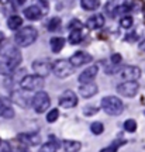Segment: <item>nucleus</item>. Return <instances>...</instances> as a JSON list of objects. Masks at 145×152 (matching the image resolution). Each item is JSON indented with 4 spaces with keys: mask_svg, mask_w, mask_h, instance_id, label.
Listing matches in <instances>:
<instances>
[{
    "mask_svg": "<svg viewBox=\"0 0 145 152\" xmlns=\"http://www.w3.org/2000/svg\"><path fill=\"white\" fill-rule=\"evenodd\" d=\"M21 52L17 47H6L0 52V69L4 75H10L21 64Z\"/></svg>",
    "mask_w": 145,
    "mask_h": 152,
    "instance_id": "f257e3e1",
    "label": "nucleus"
},
{
    "mask_svg": "<svg viewBox=\"0 0 145 152\" xmlns=\"http://www.w3.org/2000/svg\"><path fill=\"white\" fill-rule=\"evenodd\" d=\"M38 38V31L37 28H34L32 26H27V27L18 30L14 35V42L18 47H30L37 41Z\"/></svg>",
    "mask_w": 145,
    "mask_h": 152,
    "instance_id": "f03ea898",
    "label": "nucleus"
},
{
    "mask_svg": "<svg viewBox=\"0 0 145 152\" xmlns=\"http://www.w3.org/2000/svg\"><path fill=\"white\" fill-rule=\"evenodd\" d=\"M100 107L108 115H120L124 111V103L116 96H106L100 102Z\"/></svg>",
    "mask_w": 145,
    "mask_h": 152,
    "instance_id": "7ed1b4c3",
    "label": "nucleus"
},
{
    "mask_svg": "<svg viewBox=\"0 0 145 152\" xmlns=\"http://www.w3.org/2000/svg\"><path fill=\"white\" fill-rule=\"evenodd\" d=\"M24 16L28 20H40L42 16L48 13V3L47 1H37L35 4H31L24 9Z\"/></svg>",
    "mask_w": 145,
    "mask_h": 152,
    "instance_id": "20e7f679",
    "label": "nucleus"
},
{
    "mask_svg": "<svg viewBox=\"0 0 145 152\" xmlns=\"http://www.w3.org/2000/svg\"><path fill=\"white\" fill-rule=\"evenodd\" d=\"M31 106H32V109L35 110V113H38V114L45 113L49 109V106H51V99H49L48 93L42 92V90L37 92L31 97Z\"/></svg>",
    "mask_w": 145,
    "mask_h": 152,
    "instance_id": "39448f33",
    "label": "nucleus"
},
{
    "mask_svg": "<svg viewBox=\"0 0 145 152\" xmlns=\"http://www.w3.org/2000/svg\"><path fill=\"white\" fill-rule=\"evenodd\" d=\"M20 87L26 92H41L40 89L44 87V79L37 75H27L20 80Z\"/></svg>",
    "mask_w": 145,
    "mask_h": 152,
    "instance_id": "423d86ee",
    "label": "nucleus"
},
{
    "mask_svg": "<svg viewBox=\"0 0 145 152\" xmlns=\"http://www.w3.org/2000/svg\"><path fill=\"white\" fill-rule=\"evenodd\" d=\"M54 75L59 79H65L75 72V66L69 62V59H59L54 64Z\"/></svg>",
    "mask_w": 145,
    "mask_h": 152,
    "instance_id": "0eeeda50",
    "label": "nucleus"
},
{
    "mask_svg": "<svg viewBox=\"0 0 145 152\" xmlns=\"http://www.w3.org/2000/svg\"><path fill=\"white\" fill-rule=\"evenodd\" d=\"M32 71L40 77H47V76L54 71V64L49 59H37L32 62Z\"/></svg>",
    "mask_w": 145,
    "mask_h": 152,
    "instance_id": "6e6552de",
    "label": "nucleus"
},
{
    "mask_svg": "<svg viewBox=\"0 0 145 152\" xmlns=\"http://www.w3.org/2000/svg\"><path fill=\"white\" fill-rule=\"evenodd\" d=\"M140 90L138 82H121L117 85V93L123 97H134Z\"/></svg>",
    "mask_w": 145,
    "mask_h": 152,
    "instance_id": "1a4fd4ad",
    "label": "nucleus"
},
{
    "mask_svg": "<svg viewBox=\"0 0 145 152\" xmlns=\"http://www.w3.org/2000/svg\"><path fill=\"white\" fill-rule=\"evenodd\" d=\"M76 104H78V96L72 90H65L59 96V106L64 109H73Z\"/></svg>",
    "mask_w": 145,
    "mask_h": 152,
    "instance_id": "9d476101",
    "label": "nucleus"
},
{
    "mask_svg": "<svg viewBox=\"0 0 145 152\" xmlns=\"http://www.w3.org/2000/svg\"><path fill=\"white\" fill-rule=\"evenodd\" d=\"M120 75L124 79V82H137L141 76V69L138 66L130 65V66H125Z\"/></svg>",
    "mask_w": 145,
    "mask_h": 152,
    "instance_id": "9b49d317",
    "label": "nucleus"
},
{
    "mask_svg": "<svg viewBox=\"0 0 145 152\" xmlns=\"http://www.w3.org/2000/svg\"><path fill=\"white\" fill-rule=\"evenodd\" d=\"M69 62L75 66V68L83 66V65H86V64H89V62H92V55H89L87 52H85V51H78V52H75V54L69 58Z\"/></svg>",
    "mask_w": 145,
    "mask_h": 152,
    "instance_id": "f8f14e48",
    "label": "nucleus"
},
{
    "mask_svg": "<svg viewBox=\"0 0 145 152\" xmlns=\"http://www.w3.org/2000/svg\"><path fill=\"white\" fill-rule=\"evenodd\" d=\"M97 72H99V68L96 65H92L89 68H86L85 71L82 72L79 77H78V82L81 83V85H85V83H92V82L94 80V77H96Z\"/></svg>",
    "mask_w": 145,
    "mask_h": 152,
    "instance_id": "ddd939ff",
    "label": "nucleus"
},
{
    "mask_svg": "<svg viewBox=\"0 0 145 152\" xmlns=\"http://www.w3.org/2000/svg\"><path fill=\"white\" fill-rule=\"evenodd\" d=\"M97 92H99V87H97V85L94 83V82L81 85V87H79V94H81L82 97H85V99L93 97L94 94H97Z\"/></svg>",
    "mask_w": 145,
    "mask_h": 152,
    "instance_id": "4468645a",
    "label": "nucleus"
},
{
    "mask_svg": "<svg viewBox=\"0 0 145 152\" xmlns=\"http://www.w3.org/2000/svg\"><path fill=\"white\" fill-rule=\"evenodd\" d=\"M87 27L90 30H99L104 26V17L102 14H93L92 17L87 18Z\"/></svg>",
    "mask_w": 145,
    "mask_h": 152,
    "instance_id": "2eb2a0df",
    "label": "nucleus"
},
{
    "mask_svg": "<svg viewBox=\"0 0 145 152\" xmlns=\"http://www.w3.org/2000/svg\"><path fill=\"white\" fill-rule=\"evenodd\" d=\"M18 140L23 141L26 145H40L41 144V137L38 134H21L18 135Z\"/></svg>",
    "mask_w": 145,
    "mask_h": 152,
    "instance_id": "dca6fc26",
    "label": "nucleus"
},
{
    "mask_svg": "<svg viewBox=\"0 0 145 152\" xmlns=\"http://www.w3.org/2000/svg\"><path fill=\"white\" fill-rule=\"evenodd\" d=\"M49 45H51V51L54 54H58L62 51V48L65 47V38L62 37H52L51 41H49Z\"/></svg>",
    "mask_w": 145,
    "mask_h": 152,
    "instance_id": "f3484780",
    "label": "nucleus"
},
{
    "mask_svg": "<svg viewBox=\"0 0 145 152\" xmlns=\"http://www.w3.org/2000/svg\"><path fill=\"white\" fill-rule=\"evenodd\" d=\"M62 147H64L65 152H79L82 148V144L79 141H75V140H66L62 142Z\"/></svg>",
    "mask_w": 145,
    "mask_h": 152,
    "instance_id": "a211bd4d",
    "label": "nucleus"
},
{
    "mask_svg": "<svg viewBox=\"0 0 145 152\" xmlns=\"http://www.w3.org/2000/svg\"><path fill=\"white\" fill-rule=\"evenodd\" d=\"M118 7L120 6L116 3V1H107L106 3V6H104V10H106V14H107L108 17H116L118 14Z\"/></svg>",
    "mask_w": 145,
    "mask_h": 152,
    "instance_id": "6ab92c4d",
    "label": "nucleus"
},
{
    "mask_svg": "<svg viewBox=\"0 0 145 152\" xmlns=\"http://www.w3.org/2000/svg\"><path fill=\"white\" fill-rule=\"evenodd\" d=\"M7 26H9V28L10 30H18V28L23 26V18L20 16H11V17H9V21H7Z\"/></svg>",
    "mask_w": 145,
    "mask_h": 152,
    "instance_id": "aec40b11",
    "label": "nucleus"
},
{
    "mask_svg": "<svg viewBox=\"0 0 145 152\" xmlns=\"http://www.w3.org/2000/svg\"><path fill=\"white\" fill-rule=\"evenodd\" d=\"M69 44L72 45H76V44H79L83 39V33H82V30H72L69 33Z\"/></svg>",
    "mask_w": 145,
    "mask_h": 152,
    "instance_id": "412c9836",
    "label": "nucleus"
},
{
    "mask_svg": "<svg viewBox=\"0 0 145 152\" xmlns=\"http://www.w3.org/2000/svg\"><path fill=\"white\" fill-rule=\"evenodd\" d=\"M81 6L83 7V10L93 11V10H96L97 7L100 6V1H97V0H82Z\"/></svg>",
    "mask_w": 145,
    "mask_h": 152,
    "instance_id": "4be33fe9",
    "label": "nucleus"
},
{
    "mask_svg": "<svg viewBox=\"0 0 145 152\" xmlns=\"http://www.w3.org/2000/svg\"><path fill=\"white\" fill-rule=\"evenodd\" d=\"M59 149V145L58 142H45V144H42L41 147H40V149H38V152H56Z\"/></svg>",
    "mask_w": 145,
    "mask_h": 152,
    "instance_id": "5701e85b",
    "label": "nucleus"
},
{
    "mask_svg": "<svg viewBox=\"0 0 145 152\" xmlns=\"http://www.w3.org/2000/svg\"><path fill=\"white\" fill-rule=\"evenodd\" d=\"M90 131H92V134H94V135H100V134H103V131H104V125L100 121H94V123L90 124Z\"/></svg>",
    "mask_w": 145,
    "mask_h": 152,
    "instance_id": "b1692460",
    "label": "nucleus"
},
{
    "mask_svg": "<svg viewBox=\"0 0 145 152\" xmlns=\"http://www.w3.org/2000/svg\"><path fill=\"white\" fill-rule=\"evenodd\" d=\"M133 24H134V20H133V17L131 16H123L121 17V20H120V27L125 28V30L131 28L133 27Z\"/></svg>",
    "mask_w": 145,
    "mask_h": 152,
    "instance_id": "393cba45",
    "label": "nucleus"
},
{
    "mask_svg": "<svg viewBox=\"0 0 145 152\" xmlns=\"http://www.w3.org/2000/svg\"><path fill=\"white\" fill-rule=\"evenodd\" d=\"M59 27H61V18H59V17L51 18L48 21V24H47V28H48L49 31H56Z\"/></svg>",
    "mask_w": 145,
    "mask_h": 152,
    "instance_id": "a878e982",
    "label": "nucleus"
},
{
    "mask_svg": "<svg viewBox=\"0 0 145 152\" xmlns=\"http://www.w3.org/2000/svg\"><path fill=\"white\" fill-rule=\"evenodd\" d=\"M58 117H59L58 109H52L47 113V121H48V123H55V121L58 120Z\"/></svg>",
    "mask_w": 145,
    "mask_h": 152,
    "instance_id": "bb28decb",
    "label": "nucleus"
},
{
    "mask_svg": "<svg viewBox=\"0 0 145 152\" xmlns=\"http://www.w3.org/2000/svg\"><path fill=\"white\" fill-rule=\"evenodd\" d=\"M124 130L128 131V132H134L137 130V121L135 120H127L125 123H124Z\"/></svg>",
    "mask_w": 145,
    "mask_h": 152,
    "instance_id": "cd10ccee",
    "label": "nucleus"
},
{
    "mask_svg": "<svg viewBox=\"0 0 145 152\" xmlns=\"http://www.w3.org/2000/svg\"><path fill=\"white\" fill-rule=\"evenodd\" d=\"M124 142L125 141H123V140H121V141H116V142H113L110 147L104 148V149H102L100 152H117V149L121 147V144H124Z\"/></svg>",
    "mask_w": 145,
    "mask_h": 152,
    "instance_id": "c85d7f7f",
    "label": "nucleus"
},
{
    "mask_svg": "<svg viewBox=\"0 0 145 152\" xmlns=\"http://www.w3.org/2000/svg\"><path fill=\"white\" fill-rule=\"evenodd\" d=\"M9 109H10V106H9V103L6 102V99L0 97V117H3V115H4V113Z\"/></svg>",
    "mask_w": 145,
    "mask_h": 152,
    "instance_id": "c756f323",
    "label": "nucleus"
},
{
    "mask_svg": "<svg viewBox=\"0 0 145 152\" xmlns=\"http://www.w3.org/2000/svg\"><path fill=\"white\" fill-rule=\"evenodd\" d=\"M83 113H85V115H94L97 113V109L94 106H86L83 109Z\"/></svg>",
    "mask_w": 145,
    "mask_h": 152,
    "instance_id": "7c9ffc66",
    "label": "nucleus"
},
{
    "mask_svg": "<svg viewBox=\"0 0 145 152\" xmlns=\"http://www.w3.org/2000/svg\"><path fill=\"white\" fill-rule=\"evenodd\" d=\"M110 61H111L113 65H118V64L121 62V55L120 54H113L111 55V58H110Z\"/></svg>",
    "mask_w": 145,
    "mask_h": 152,
    "instance_id": "2f4dec72",
    "label": "nucleus"
},
{
    "mask_svg": "<svg viewBox=\"0 0 145 152\" xmlns=\"http://www.w3.org/2000/svg\"><path fill=\"white\" fill-rule=\"evenodd\" d=\"M0 152H11V148L7 142H0Z\"/></svg>",
    "mask_w": 145,
    "mask_h": 152,
    "instance_id": "473e14b6",
    "label": "nucleus"
},
{
    "mask_svg": "<svg viewBox=\"0 0 145 152\" xmlns=\"http://www.w3.org/2000/svg\"><path fill=\"white\" fill-rule=\"evenodd\" d=\"M137 38H138L137 33H135V31H133L131 34H128V35L125 37V39H127V41H130V42H134V41H137Z\"/></svg>",
    "mask_w": 145,
    "mask_h": 152,
    "instance_id": "72a5a7b5",
    "label": "nucleus"
},
{
    "mask_svg": "<svg viewBox=\"0 0 145 152\" xmlns=\"http://www.w3.org/2000/svg\"><path fill=\"white\" fill-rule=\"evenodd\" d=\"M140 49H141V51H144V52H145V39H144V41H142V42L140 44Z\"/></svg>",
    "mask_w": 145,
    "mask_h": 152,
    "instance_id": "f704fd0d",
    "label": "nucleus"
},
{
    "mask_svg": "<svg viewBox=\"0 0 145 152\" xmlns=\"http://www.w3.org/2000/svg\"><path fill=\"white\" fill-rule=\"evenodd\" d=\"M3 39H4V34H3V33H0V42H1Z\"/></svg>",
    "mask_w": 145,
    "mask_h": 152,
    "instance_id": "c9c22d12",
    "label": "nucleus"
},
{
    "mask_svg": "<svg viewBox=\"0 0 145 152\" xmlns=\"http://www.w3.org/2000/svg\"><path fill=\"white\" fill-rule=\"evenodd\" d=\"M17 152H28V151H27V149H26V148H20V149H18V151H17Z\"/></svg>",
    "mask_w": 145,
    "mask_h": 152,
    "instance_id": "e433bc0d",
    "label": "nucleus"
},
{
    "mask_svg": "<svg viewBox=\"0 0 145 152\" xmlns=\"http://www.w3.org/2000/svg\"><path fill=\"white\" fill-rule=\"evenodd\" d=\"M144 115H145V111H144Z\"/></svg>",
    "mask_w": 145,
    "mask_h": 152,
    "instance_id": "4c0bfd02",
    "label": "nucleus"
}]
</instances>
